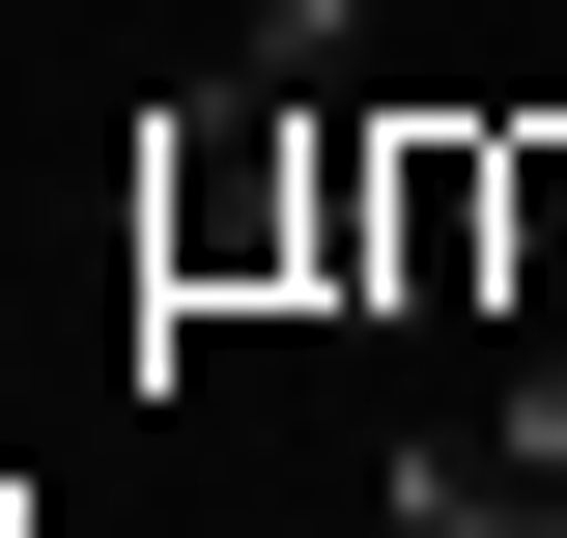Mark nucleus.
<instances>
[{"label":"nucleus","instance_id":"1","mask_svg":"<svg viewBox=\"0 0 567 538\" xmlns=\"http://www.w3.org/2000/svg\"><path fill=\"white\" fill-rule=\"evenodd\" d=\"M142 283L171 312H312V85H199L142 142Z\"/></svg>","mask_w":567,"mask_h":538},{"label":"nucleus","instance_id":"2","mask_svg":"<svg viewBox=\"0 0 567 538\" xmlns=\"http://www.w3.org/2000/svg\"><path fill=\"white\" fill-rule=\"evenodd\" d=\"M369 312H511V170H483V114H398V227H369Z\"/></svg>","mask_w":567,"mask_h":538},{"label":"nucleus","instance_id":"3","mask_svg":"<svg viewBox=\"0 0 567 538\" xmlns=\"http://www.w3.org/2000/svg\"><path fill=\"white\" fill-rule=\"evenodd\" d=\"M483 170H511V312L567 340V114H483Z\"/></svg>","mask_w":567,"mask_h":538},{"label":"nucleus","instance_id":"4","mask_svg":"<svg viewBox=\"0 0 567 538\" xmlns=\"http://www.w3.org/2000/svg\"><path fill=\"white\" fill-rule=\"evenodd\" d=\"M483 425H511V482H539V510H567V340H539V369H511Z\"/></svg>","mask_w":567,"mask_h":538}]
</instances>
